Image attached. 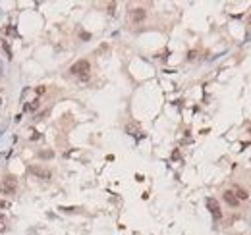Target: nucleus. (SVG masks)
<instances>
[{
	"instance_id": "2",
	"label": "nucleus",
	"mask_w": 251,
	"mask_h": 235,
	"mask_svg": "<svg viewBox=\"0 0 251 235\" xmlns=\"http://www.w3.org/2000/svg\"><path fill=\"white\" fill-rule=\"evenodd\" d=\"M145 17H147L145 8H131V10H130V19H131V23H143Z\"/></svg>"
},
{
	"instance_id": "3",
	"label": "nucleus",
	"mask_w": 251,
	"mask_h": 235,
	"mask_svg": "<svg viewBox=\"0 0 251 235\" xmlns=\"http://www.w3.org/2000/svg\"><path fill=\"white\" fill-rule=\"evenodd\" d=\"M29 172H31L33 175L41 177V179H50V177H52L50 170H44V168H41V166H31V168H29Z\"/></svg>"
},
{
	"instance_id": "4",
	"label": "nucleus",
	"mask_w": 251,
	"mask_h": 235,
	"mask_svg": "<svg viewBox=\"0 0 251 235\" xmlns=\"http://www.w3.org/2000/svg\"><path fill=\"white\" fill-rule=\"evenodd\" d=\"M207 208L211 210V214L214 216V220H220L222 218V212H220V206L214 198H207Z\"/></svg>"
},
{
	"instance_id": "1",
	"label": "nucleus",
	"mask_w": 251,
	"mask_h": 235,
	"mask_svg": "<svg viewBox=\"0 0 251 235\" xmlns=\"http://www.w3.org/2000/svg\"><path fill=\"white\" fill-rule=\"evenodd\" d=\"M89 70H91V64L87 60H77L70 68V73L77 75V77H83V75H89Z\"/></svg>"
},
{
	"instance_id": "11",
	"label": "nucleus",
	"mask_w": 251,
	"mask_h": 235,
	"mask_svg": "<svg viewBox=\"0 0 251 235\" xmlns=\"http://www.w3.org/2000/svg\"><path fill=\"white\" fill-rule=\"evenodd\" d=\"M4 50L8 52V58H12V50H10V47H8V42H4Z\"/></svg>"
},
{
	"instance_id": "10",
	"label": "nucleus",
	"mask_w": 251,
	"mask_h": 235,
	"mask_svg": "<svg viewBox=\"0 0 251 235\" xmlns=\"http://www.w3.org/2000/svg\"><path fill=\"white\" fill-rule=\"evenodd\" d=\"M0 208H2V210L10 208V203H8V200H0Z\"/></svg>"
},
{
	"instance_id": "12",
	"label": "nucleus",
	"mask_w": 251,
	"mask_h": 235,
	"mask_svg": "<svg viewBox=\"0 0 251 235\" xmlns=\"http://www.w3.org/2000/svg\"><path fill=\"white\" fill-rule=\"evenodd\" d=\"M44 91H47V89H44V87H37V89H35V93H37V95H43Z\"/></svg>"
},
{
	"instance_id": "8",
	"label": "nucleus",
	"mask_w": 251,
	"mask_h": 235,
	"mask_svg": "<svg viewBox=\"0 0 251 235\" xmlns=\"http://www.w3.org/2000/svg\"><path fill=\"white\" fill-rule=\"evenodd\" d=\"M37 108H39V100H31L29 104L23 106V112H35Z\"/></svg>"
},
{
	"instance_id": "13",
	"label": "nucleus",
	"mask_w": 251,
	"mask_h": 235,
	"mask_svg": "<svg viewBox=\"0 0 251 235\" xmlns=\"http://www.w3.org/2000/svg\"><path fill=\"white\" fill-rule=\"evenodd\" d=\"M4 33L8 35V33H14V27H4Z\"/></svg>"
},
{
	"instance_id": "5",
	"label": "nucleus",
	"mask_w": 251,
	"mask_h": 235,
	"mask_svg": "<svg viewBox=\"0 0 251 235\" xmlns=\"http://www.w3.org/2000/svg\"><path fill=\"white\" fill-rule=\"evenodd\" d=\"M0 193H2V195H14L16 193V181H14V177L6 179V183L2 185V189H0Z\"/></svg>"
},
{
	"instance_id": "9",
	"label": "nucleus",
	"mask_w": 251,
	"mask_h": 235,
	"mask_svg": "<svg viewBox=\"0 0 251 235\" xmlns=\"http://www.w3.org/2000/svg\"><path fill=\"white\" fill-rule=\"evenodd\" d=\"M52 156H54L52 150H43V152H39V158H44V160H47V158H52Z\"/></svg>"
},
{
	"instance_id": "15",
	"label": "nucleus",
	"mask_w": 251,
	"mask_h": 235,
	"mask_svg": "<svg viewBox=\"0 0 251 235\" xmlns=\"http://www.w3.org/2000/svg\"><path fill=\"white\" fill-rule=\"evenodd\" d=\"M2 229H4V226H0V231H2Z\"/></svg>"
},
{
	"instance_id": "14",
	"label": "nucleus",
	"mask_w": 251,
	"mask_h": 235,
	"mask_svg": "<svg viewBox=\"0 0 251 235\" xmlns=\"http://www.w3.org/2000/svg\"><path fill=\"white\" fill-rule=\"evenodd\" d=\"M4 220H6V216H4V214H0V223H4Z\"/></svg>"
},
{
	"instance_id": "7",
	"label": "nucleus",
	"mask_w": 251,
	"mask_h": 235,
	"mask_svg": "<svg viewBox=\"0 0 251 235\" xmlns=\"http://www.w3.org/2000/svg\"><path fill=\"white\" fill-rule=\"evenodd\" d=\"M224 200H226L230 206H238V204H239V200L236 198V195H234L232 191H224Z\"/></svg>"
},
{
	"instance_id": "16",
	"label": "nucleus",
	"mask_w": 251,
	"mask_h": 235,
	"mask_svg": "<svg viewBox=\"0 0 251 235\" xmlns=\"http://www.w3.org/2000/svg\"><path fill=\"white\" fill-rule=\"evenodd\" d=\"M249 25H251V16H249Z\"/></svg>"
},
{
	"instance_id": "6",
	"label": "nucleus",
	"mask_w": 251,
	"mask_h": 235,
	"mask_svg": "<svg viewBox=\"0 0 251 235\" xmlns=\"http://www.w3.org/2000/svg\"><path fill=\"white\" fill-rule=\"evenodd\" d=\"M232 193L236 195V198H238V200H247V197H249V195H247V191H245V189H242V187H238V185H236V187L232 189Z\"/></svg>"
}]
</instances>
